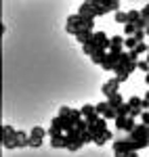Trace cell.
<instances>
[{
    "instance_id": "1",
    "label": "cell",
    "mask_w": 149,
    "mask_h": 157,
    "mask_svg": "<svg viewBox=\"0 0 149 157\" xmlns=\"http://www.w3.org/2000/svg\"><path fill=\"white\" fill-rule=\"evenodd\" d=\"M95 29V19L92 17H86V15H69L67 17V32L72 36H78L80 32H92Z\"/></svg>"
},
{
    "instance_id": "2",
    "label": "cell",
    "mask_w": 149,
    "mask_h": 157,
    "mask_svg": "<svg viewBox=\"0 0 149 157\" xmlns=\"http://www.w3.org/2000/svg\"><path fill=\"white\" fill-rule=\"evenodd\" d=\"M128 138L132 140L135 151H141V149L149 147V126L147 124H139L132 132H128Z\"/></svg>"
},
{
    "instance_id": "3",
    "label": "cell",
    "mask_w": 149,
    "mask_h": 157,
    "mask_svg": "<svg viewBox=\"0 0 149 157\" xmlns=\"http://www.w3.org/2000/svg\"><path fill=\"white\" fill-rule=\"evenodd\" d=\"M132 151H135V145H132L130 138H126V140H116V143H113V153H116V157H130Z\"/></svg>"
},
{
    "instance_id": "4",
    "label": "cell",
    "mask_w": 149,
    "mask_h": 157,
    "mask_svg": "<svg viewBox=\"0 0 149 157\" xmlns=\"http://www.w3.org/2000/svg\"><path fill=\"white\" fill-rule=\"evenodd\" d=\"M137 117H132V115H118L116 117V128L120 130V132H132L135 128H137Z\"/></svg>"
},
{
    "instance_id": "5",
    "label": "cell",
    "mask_w": 149,
    "mask_h": 157,
    "mask_svg": "<svg viewBox=\"0 0 149 157\" xmlns=\"http://www.w3.org/2000/svg\"><path fill=\"white\" fill-rule=\"evenodd\" d=\"M15 138H17V130L13 126H2V147L15 149Z\"/></svg>"
},
{
    "instance_id": "6",
    "label": "cell",
    "mask_w": 149,
    "mask_h": 157,
    "mask_svg": "<svg viewBox=\"0 0 149 157\" xmlns=\"http://www.w3.org/2000/svg\"><path fill=\"white\" fill-rule=\"evenodd\" d=\"M97 113H99V115H103L105 120H116V117H118L116 107H112V105H109V101H107V98H105L103 103H99V105H97Z\"/></svg>"
},
{
    "instance_id": "7",
    "label": "cell",
    "mask_w": 149,
    "mask_h": 157,
    "mask_svg": "<svg viewBox=\"0 0 149 157\" xmlns=\"http://www.w3.org/2000/svg\"><path fill=\"white\" fill-rule=\"evenodd\" d=\"M120 59H122V52H107V57H105V61L101 63V67L105 69V71H113L116 67H118V63H120Z\"/></svg>"
},
{
    "instance_id": "8",
    "label": "cell",
    "mask_w": 149,
    "mask_h": 157,
    "mask_svg": "<svg viewBox=\"0 0 149 157\" xmlns=\"http://www.w3.org/2000/svg\"><path fill=\"white\" fill-rule=\"evenodd\" d=\"M120 84H122V80H120V78H112L109 82H105V84H103L101 92L105 94V98H112L113 94H118V88H120Z\"/></svg>"
},
{
    "instance_id": "9",
    "label": "cell",
    "mask_w": 149,
    "mask_h": 157,
    "mask_svg": "<svg viewBox=\"0 0 149 157\" xmlns=\"http://www.w3.org/2000/svg\"><path fill=\"white\" fill-rule=\"evenodd\" d=\"M44 130L42 128H32V132H29V147H40L42 145V138H44Z\"/></svg>"
},
{
    "instance_id": "10",
    "label": "cell",
    "mask_w": 149,
    "mask_h": 157,
    "mask_svg": "<svg viewBox=\"0 0 149 157\" xmlns=\"http://www.w3.org/2000/svg\"><path fill=\"white\" fill-rule=\"evenodd\" d=\"M92 40H95V44H97L99 48L109 50V46H112V38H107V36H105V32H95Z\"/></svg>"
},
{
    "instance_id": "11",
    "label": "cell",
    "mask_w": 149,
    "mask_h": 157,
    "mask_svg": "<svg viewBox=\"0 0 149 157\" xmlns=\"http://www.w3.org/2000/svg\"><path fill=\"white\" fill-rule=\"evenodd\" d=\"M80 111H82V117H86V121H92V120L99 117V113H97V105H84Z\"/></svg>"
},
{
    "instance_id": "12",
    "label": "cell",
    "mask_w": 149,
    "mask_h": 157,
    "mask_svg": "<svg viewBox=\"0 0 149 157\" xmlns=\"http://www.w3.org/2000/svg\"><path fill=\"white\" fill-rule=\"evenodd\" d=\"M50 138H53V140H50L53 149H65V132L55 134V136H50Z\"/></svg>"
},
{
    "instance_id": "13",
    "label": "cell",
    "mask_w": 149,
    "mask_h": 157,
    "mask_svg": "<svg viewBox=\"0 0 149 157\" xmlns=\"http://www.w3.org/2000/svg\"><path fill=\"white\" fill-rule=\"evenodd\" d=\"M124 40H126V38H122V36H113V38H112V46H109V50H112V52H122Z\"/></svg>"
},
{
    "instance_id": "14",
    "label": "cell",
    "mask_w": 149,
    "mask_h": 157,
    "mask_svg": "<svg viewBox=\"0 0 149 157\" xmlns=\"http://www.w3.org/2000/svg\"><path fill=\"white\" fill-rule=\"evenodd\" d=\"M112 138H113V136H112V132H109V130H105V132L101 134V136H97V138H95V143H97L99 147H103L105 143H107V140H112Z\"/></svg>"
},
{
    "instance_id": "15",
    "label": "cell",
    "mask_w": 149,
    "mask_h": 157,
    "mask_svg": "<svg viewBox=\"0 0 149 157\" xmlns=\"http://www.w3.org/2000/svg\"><path fill=\"white\" fill-rule=\"evenodd\" d=\"M92 36H95L92 32H80L76 38H78V42H80V44H86V42H90V40H92Z\"/></svg>"
},
{
    "instance_id": "16",
    "label": "cell",
    "mask_w": 149,
    "mask_h": 157,
    "mask_svg": "<svg viewBox=\"0 0 149 157\" xmlns=\"http://www.w3.org/2000/svg\"><path fill=\"white\" fill-rule=\"evenodd\" d=\"M139 42H141V40H139L137 36H126V40H124V46H126L128 50H132V48H135V46L139 44Z\"/></svg>"
},
{
    "instance_id": "17",
    "label": "cell",
    "mask_w": 149,
    "mask_h": 157,
    "mask_svg": "<svg viewBox=\"0 0 149 157\" xmlns=\"http://www.w3.org/2000/svg\"><path fill=\"white\" fill-rule=\"evenodd\" d=\"M113 17H116V23H128V13H122L120 9L113 13Z\"/></svg>"
},
{
    "instance_id": "18",
    "label": "cell",
    "mask_w": 149,
    "mask_h": 157,
    "mask_svg": "<svg viewBox=\"0 0 149 157\" xmlns=\"http://www.w3.org/2000/svg\"><path fill=\"white\" fill-rule=\"evenodd\" d=\"M107 101H109V105H112V107H116V109L124 103V101H122V97H120V92H118V94H113L112 98H107Z\"/></svg>"
},
{
    "instance_id": "19",
    "label": "cell",
    "mask_w": 149,
    "mask_h": 157,
    "mask_svg": "<svg viewBox=\"0 0 149 157\" xmlns=\"http://www.w3.org/2000/svg\"><path fill=\"white\" fill-rule=\"evenodd\" d=\"M147 48H149V44H145V42H143V40H141V42H139L137 46H135V52H137V55H143V52H147Z\"/></svg>"
},
{
    "instance_id": "20",
    "label": "cell",
    "mask_w": 149,
    "mask_h": 157,
    "mask_svg": "<svg viewBox=\"0 0 149 157\" xmlns=\"http://www.w3.org/2000/svg\"><path fill=\"white\" fill-rule=\"evenodd\" d=\"M135 32H137V25L135 23H124V34L126 36H132Z\"/></svg>"
},
{
    "instance_id": "21",
    "label": "cell",
    "mask_w": 149,
    "mask_h": 157,
    "mask_svg": "<svg viewBox=\"0 0 149 157\" xmlns=\"http://www.w3.org/2000/svg\"><path fill=\"white\" fill-rule=\"evenodd\" d=\"M139 69L141 71H145V73H149V61L145 59V61H139Z\"/></svg>"
},
{
    "instance_id": "22",
    "label": "cell",
    "mask_w": 149,
    "mask_h": 157,
    "mask_svg": "<svg viewBox=\"0 0 149 157\" xmlns=\"http://www.w3.org/2000/svg\"><path fill=\"white\" fill-rule=\"evenodd\" d=\"M141 121L149 126V111H143V113H141Z\"/></svg>"
},
{
    "instance_id": "23",
    "label": "cell",
    "mask_w": 149,
    "mask_h": 157,
    "mask_svg": "<svg viewBox=\"0 0 149 157\" xmlns=\"http://www.w3.org/2000/svg\"><path fill=\"white\" fill-rule=\"evenodd\" d=\"M130 157H139V153H137V151H132V153H130Z\"/></svg>"
},
{
    "instance_id": "24",
    "label": "cell",
    "mask_w": 149,
    "mask_h": 157,
    "mask_svg": "<svg viewBox=\"0 0 149 157\" xmlns=\"http://www.w3.org/2000/svg\"><path fill=\"white\" fill-rule=\"evenodd\" d=\"M147 61H149V48H147Z\"/></svg>"
},
{
    "instance_id": "25",
    "label": "cell",
    "mask_w": 149,
    "mask_h": 157,
    "mask_svg": "<svg viewBox=\"0 0 149 157\" xmlns=\"http://www.w3.org/2000/svg\"><path fill=\"white\" fill-rule=\"evenodd\" d=\"M145 32H147V36H149V27H147V29H145Z\"/></svg>"
}]
</instances>
